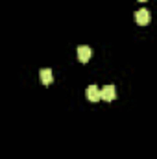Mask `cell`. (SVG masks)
I'll list each match as a JSON object with an SVG mask.
<instances>
[{
  "instance_id": "cell-1",
  "label": "cell",
  "mask_w": 157,
  "mask_h": 159,
  "mask_svg": "<svg viewBox=\"0 0 157 159\" xmlns=\"http://www.w3.org/2000/svg\"><path fill=\"white\" fill-rule=\"evenodd\" d=\"M135 20H137V24L139 26H148L150 24V20H152V15H150V11L148 9H139L137 13H135Z\"/></svg>"
},
{
  "instance_id": "cell-2",
  "label": "cell",
  "mask_w": 157,
  "mask_h": 159,
  "mask_svg": "<svg viewBox=\"0 0 157 159\" xmlns=\"http://www.w3.org/2000/svg\"><path fill=\"white\" fill-rule=\"evenodd\" d=\"M85 94H87V100H89V102H98V100H102V91H100L96 85H89V87L85 89Z\"/></svg>"
},
{
  "instance_id": "cell-3",
  "label": "cell",
  "mask_w": 157,
  "mask_h": 159,
  "mask_svg": "<svg viewBox=\"0 0 157 159\" xmlns=\"http://www.w3.org/2000/svg\"><path fill=\"white\" fill-rule=\"evenodd\" d=\"M91 56H92V48L91 46H85V44H81L78 48V59L81 63H87L89 59H91Z\"/></svg>"
},
{
  "instance_id": "cell-4",
  "label": "cell",
  "mask_w": 157,
  "mask_h": 159,
  "mask_svg": "<svg viewBox=\"0 0 157 159\" xmlns=\"http://www.w3.org/2000/svg\"><path fill=\"white\" fill-rule=\"evenodd\" d=\"M115 96H117L115 85H105V87L102 89V100H105V102H113Z\"/></svg>"
},
{
  "instance_id": "cell-5",
  "label": "cell",
  "mask_w": 157,
  "mask_h": 159,
  "mask_svg": "<svg viewBox=\"0 0 157 159\" xmlns=\"http://www.w3.org/2000/svg\"><path fill=\"white\" fill-rule=\"evenodd\" d=\"M39 78L44 85H50V83H52V70H50V69H41Z\"/></svg>"
},
{
  "instance_id": "cell-6",
  "label": "cell",
  "mask_w": 157,
  "mask_h": 159,
  "mask_svg": "<svg viewBox=\"0 0 157 159\" xmlns=\"http://www.w3.org/2000/svg\"><path fill=\"white\" fill-rule=\"evenodd\" d=\"M139 2H146V0H139Z\"/></svg>"
}]
</instances>
